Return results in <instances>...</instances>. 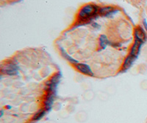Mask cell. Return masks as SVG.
I'll list each match as a JSON object with an SVG mask.
<instances>
[{"instance_id": "6", "label": "cell", "mask_w": 147, "mask_h": 123, "mask_svg": "<svg viewBox=\"0 0 147 123\" xmlns=\"http://www.w3.org/2000/svg\"><path fill=\"white\" fill-rule=\"evenodd\" d=\"M113 8L112 7H104L100 8L99 10V13L102 15H108L110 14L113 13Z\"/></svg>"}, {"instance_id": "11", "label": "cell", "mask_w": 147, "mask_h": 123, "mask_svg": "<svg viewBox=\"0 0 147 123\" xmlns=\"http://www.w3.org/2000/svg\"><path fill=\"white\" fill-rule=\"evenodd\" d=\"M144 26H145L146 29L147 30V22H146V20H144Z\"/></svg>"}, {"instance_id": "10", "label": "cell", "mask_w": 147, "mask_h": 123, "mask_svg": "<svg viewBox=\"0 0 147 123\" xmlns=\"http://www.w3.org/2000/svg\"><path fill=\"white\" fill-rule=\"evenodd\" d=\"M43 114H44V111H41L40 113H38V114H35V116L34 120H39V119H41V118L43 116Z\"/></svg>"}, {"instance_id": "7", "label": "cell", "mask_w": 147, "mask_h": 123, "mask_svg": "<svg viewBox=\"0 0 147 123\" xmlns=\"http://www.w3.org/2000/svg\"><path fill=\"white\" fill-rule=\"evenodd\" d=\"M99 42H100V46H102V48H105L106 46H108V44L109 43V40H108V38L106 37V35L104 34H102L99 38Z\"/></svg>"}, {"instance_id": "4", "label": "cell", "mask_w": 147, "mask_h": 123, "mask_svg": "<svg viewBox=\"0 0 147 123\" xmlns=\"http://www.w3.org/2000/svg\"><path fill=\"white\" fill-rule=\"evenodd\" d=\"M135 37L136 40H138L141 43H144V40H146V37L145 32H144L141 28H138L135 30Z\"/></svg>"}, {"instance_id": "8", "label": "cell", "mask_w": 147, "mask_h": 123, "mask_svg": "<svg viewBox=\"0 0 147 123\" xmlns=\"http://www.w3.org/2000/svg\"><path fill=\"white\" fill-rule=\"evenodd\" d=\"M134 60H135V57L132 56L131 55H130L129 56H127V59L125 60L124 64V68L128 69L129 67L131 66V65H132V62H133Z\"/></svg>"}, {"instance_id": "5", "label": "cell", "mask_w": 147, "mask_h": 123, "mask_svg": "<svg viewBox=\"0 0 147 123\" xmlns=\"http://www.w3.org/2000/svg\"><path fill=\"white\" fill-rule=\"evenodd\" d=\"M4 70L8 75H14V74H16V73H17V66L14 65V64H9L7 66H5Z\"/></svg>"}, {"instance_id": "2", "label": "cell", "mask_w": 147, "mask_h": 123, "mask_svg": "<svg viewBox=\"0 0 147 123\" xmlns=\"http://www.w3.org/2000/svg\"><path fill=\"white\" fill-rule=\"evenodd\" d=\"M76 67L79 71H80L82 73L86 74V75H93V72L91 70V67L86 64L78 63L76 65Z\"/></svg>"}, {"instance_id": "1", "label": "cell", "mask_w": 147, "mask_h": 123, "mask_svg": "<svg viewBox=\"0 0 147 123\" xmlns=\"http://www.w3.org/2000/svg\"><path fill=\"white\" fill-rule=\"evenodd\" d=\"M99 11V7L94 5H87L84 6L79 13V19L82 20H86L90 19L96 15Z\"/></svg>"}, {"instance_id": "9", "label": "cell", "mask_w": 147, "mask_h": 123, "mask_svg": "<svg viewBox=\"0 0 147 123\" xmlns=\"http://www.w3.org/2000/svg\"><path fill=\"white\" fill-rule=\"evenodd\" d=\"M62 54H63V55L64 57H65L67 60H69L70 62H71V63H74V64H76V65L78 64V62H77V60H74L73 58H71V57L70 56H69V55L67 54L66 53H64V51H63V50H62Z\"/></svg>"}, {"instance_id": "3", "label": "cell", "mask_w": 147, "mask_h": 123, "mask_svg": "<svg viewBox=\"0 0 147 123\" xmlns=\"http://www.w3.org/2000/svg\"><path fill=\"white\" fill-rule=\"evenodd\" d=\"M142 43H141L140 41L135 40V43H134L133 46L132 47V50H131V52H130V55H131V56L135 57V56H137V55L139 53V51H140V47L142 46Z\"/></svg>"}]
</instances>
